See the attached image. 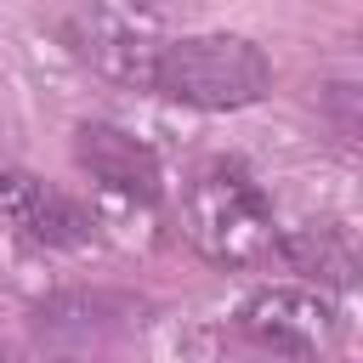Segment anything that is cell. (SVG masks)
I'll return each instance as SVG.
<instances>
[{
    "label": "cell",
    "instance_id": "cell-1",
    "mask_svg": "<svg viewBox=\"0 0 363 363\" xmlns=\"http://www.w3.org/2000/svg\"><path fill=\"white\" fill-rule=\"evenodd\" d=\"M182 227H187V244L210 267H255L278 255L272 204L238 159H210L193 170L182 193Z\"/></svg>",
    "mask_w": 363,
    "mask_h": 363
},
{
    "label": "cell",
    "instance_id": "cell-2",
    "mask_svg": "<svg viewBox=\"0 0 363 363\" xmlns=\"http://www.w3.org/2000/svg\"><path fill=\"white\" fill-rule=\"evenodd\" d=\"M153 91L182 108L233 113L272 91V62L244 34H182V40L159 45Z\"/></svg>",
    "mask_w": 363,
    "mask_h": 363
},
{
    "label": "cell",
    "instance_id": "cell-3",
    "mask_svg": "<svg viewBox=\"0 0 363 363\" xmlns=\"http://www.w3.org/2000/svg\"><path fill=\"white\" fill-rule=\"evenodd\" d=\"M238 329L267 357H323L340 346V306L312 284H272L255 289L238 312Z\"/></svg>",
    "mask_w": 363,
    "mask_h": 363
},
{
    "label": "cell",
    "instance_id": "cell-4",
    "mask_svg": "<svg viewBox=\"0 0 363 363\" xmlns=\"http://www.w3.org/2000/svg\"><path fill=\"white\" fill-rule=\"evenodd\" d=\"M51 28L91 74H102L113 85H130V91H153L159 45L147 34H136L113 6H102V0H51Z\"/></svg>",
    "mask_w": 363,
    "mask_h": 363
},
{
    "label": "cell",
    "instance_id": "cell-5",
    "mask_svg": "<svg viewBox=\"0 0 363 363\" xmlns=\"http://www.w3.org/2000/svg\"><path fill=\"white\" fill-rule=\"evenodd\" d=\"M142 301L119 289H62L34 306V335L57 352H102L142 329Z\"/></svg>",
    "mask_w": 363,
    "mask_h": 363
},
{
    "label": "cell",
    "instance_id": "cell-6",
    "mask_svg": "<svg viewBox=\"0 0 363 363\" xmlns=\"http://www.w3.org/2000/svg\"><path fill=\"white\" fill-rule=\"evenodd\" d=\"M74 164L113 199H130V204H159L164 193V170H159V153L130 136L125 125H108V119H85L74 125Z\"/></svg>",
    "mask_w": 363,
    "mask_h": 363
},
{
    "label": "cell",
    "instance_id": "cell-7",
    "mask_svg": "<svg viewBox=\"0 0 363 363\" xmlns=\"http://www.w3.org/2000/svg\"><path fill=\"white\" fill-rule=\"evenodd\" d=\"M0 221L17 227L40 250H85L96 233L91 210L68 199L62 187L40 182L34 170H0Z\"/></svg>",
    "mask_w": 363,
    "mask_h": 363
},
{
    "label": "cell",
    "instance_id": "cell-8",
    "mask_svg": "<svg viewBox=\"0 0 363 363\" xmlns=\"http://www.w3.org/2000/svg\"><path fill=\"white\" fill-rule=\"evenodd\" d=\"M278 255L312 289H352V284H363V244L340 221H301V227L278 233Z\"/></svg>",
    "mask_w": 363,
    "mask_h": 363
},
{
    "label": "cell",
    "instance_id": "cell-9",
    "mask_svg": "<svg viewBox=\"0 0 363 363\" xmlns=\"http://www.w3.org/2000/svg\"><path fill=\"white\" fill-rule=\"evenodd\" d=\"M199 0H136V11L142 17H182V11H193Z\"/></svg>",
    "mask_w": 363,
    "mask_h": 363
}]
</instances>
